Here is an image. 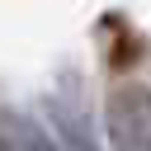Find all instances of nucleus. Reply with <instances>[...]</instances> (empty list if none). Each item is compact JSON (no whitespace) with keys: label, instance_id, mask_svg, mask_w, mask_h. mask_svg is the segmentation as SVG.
I'll return each mask as SVG.
<instances>
[{"label":"nucleus","instance_id":"nucleus-1","mask_svg":"<svg viewBox=\"0 0 151 151\" xmlns=\"http://www.w3.org/2000/svg\"><path fill=\"white\" fill-rule=\"evenodd\" d=\"M104 142H109V151H151V85L123 80L109 90Z\"/></svg>","mask_w":151,"mask_h":151},{"label":"nucleus","instance_id":"nucleus-2","mask_svg":"<svg viewBox=\"0 0 151 151\" xmlns=\"http://www.w3.org/2000/svg\"><path fill=\"white\" fill-rule=\"evenodd\" d=\"M42 113H47V132H52L57 151H99V142H94L85 113H76V109L61 104V99H47Z\"/></svg>","mask_w":151,"mask_h":151},{"label":"nucleus","instance_id":"nucleus-3","mask_svg":"<svg viewBox=\"0 0 151 151\" xmlns=\"http://www.w3.org/2000/svg\"><path fill=\"white\" fill-rule=\"evenodd\" d=\"M0 151H57L52 132L24 113H5L0 118Z\"/></svg>","mask_w":151,"mask_h":151}]
</instances>
